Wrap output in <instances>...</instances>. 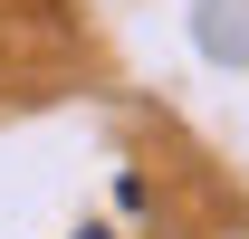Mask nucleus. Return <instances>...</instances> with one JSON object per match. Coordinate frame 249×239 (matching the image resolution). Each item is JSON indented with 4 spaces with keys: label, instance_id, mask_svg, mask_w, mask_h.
Segmentation results:
<instances>
[{
    "label": "nucleus",
    "instance_id": "nucleus-1",
    "mask_svg": "<svg viewBox=\"0 0 249 239\" xmlns=\"http://www.w3.org/2000/svg\"><path fill=\"white\" fill-rule=\"evenodd\" d=\"M87 239H106V230H87Z\"/></svg>",
    "mask_w": 249,
    "mask_h": 239
}]
</instances>
